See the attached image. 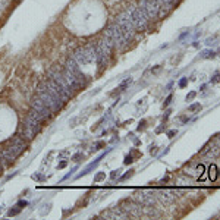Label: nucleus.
Listing matches in <instances>:
<instances>
[{
    "mask_svg": "<svg viewBox=\"0 0 220 220\" xmlns=\"http://www.w3.org/2000/svg\"><path fill=\"white\" fill-rule=\"evenodd\" d=\"M47 78L54 82V85L57 87V89H59L62 98L65 100V103H66L69 98L73 97L75 91H73V88L71 87V84L68 82L66 76H65L63 66H59V65H53V66H50V69L47 71Z\"/></svg>",
    "mask_w": 220,
    "mask_h": 220,
    "instance_id": "f257e3e1",
    "label": "nucleus"
},
{
    "mask_svg": "<svg viewBox=\"0 0 220 220\" xmlns=\"http://www.w3.org/2000/svg\"><path fill=\"white\" fill-rule=\"evenodd\" d=\"M63 72H65V76H66L68 82L71 84V87L73 88L75 93L87 87L88 79H87V76L82 73L79 65L75 62L73 57H69L66 60V63H65V66H63Z\"/></svg>",
    "mask_w": 220,
    "mask_h": 220,
    "instance_id": "f03ea898",
    "label": "nucleus"
},
{
    "mask_svg": "<svg viewBox=\"0 0 220 220\" xmlns=\"http://www.w3.org/2000/svg\"><path fill=\"white\" fill-rule=\"evenodd\" d=\"M112 51H113V44L109 38L103 37L98 41H96V62H97L100 73L107 68Z\"/></svg>",
    "mask_w": 220,
    "mask_h": 220,
    "instance_id": "7ed1b4c3",
    "label": "nucleus"
},
{
    "mask_svg": "<svg viewBox=\"0 0 220 220\" xmlns=\"http://www.w3.org/2000/svg\"><path fill=\"white\" fill-rule=\"evenodd\" d=\"M72 57L75 59V62L78 65H84V63H91L96 60V43H88L84 47H78Z\"/></svg>",
    "mask_w": 220,
    "mask_h": 220,
    "instance_id": "20e7f679",
    "label": "nucleus"
},
{
    "mask_svg": "<svg viewBox=\"0 0 220 220\" xmlns=\"http://www.w3.org/2000/svg\"><path fill=\"white\" fill-rule=\"evenodd\" d=\"M40 129H41V122L40 120H37L35 118H32V116L27 114V118H25L21 123V129H19V132L27 138V139H32L38 132H40Z\"/></svg>",
    "mask_w": 220,
    "mask_h": 220,
    "instance_id": "39448f33",
    "label": "nucleus"
},
{
    "mask_svg": "<svg viewBox=\"0 0 220 220\" xmlns=\"http://www.w3.org/2000/svg\"><path fill=\"white\" fill-rule=\"evenodd\" d=\"M128 12H129V16H131V21H132L135 31H145L148 28L150 19L145 16V13L141 10L139 6H131L128 9Z\"/></svg>",
    "mask_w": 220,
    "mask_h": 220,
    "instance_id": "423d86ee",
    "label": "nucleus"
},
{
    "mask_svg": "<svg viewBox=\"0 0 220 220\" xmlns=\"http://www.w3.org/2000/svg\"><path fill=\"white\" fill-rule=\"evenodd\" d=\"M37 96L44 101V104H46L51 112H53V113H54V112H59V110L63 107V103L57 101V100H56L53 96H51L41 84H38V87H37Z\"/></svg>",
    "mask_w": 220,
    "mask_h": 220,
    "instance_id": "0eeeda50",
    "label": "nucleus"
},
{
    "mask_svg": "<svg viewBox=\"0 0 220 220\" xmlns=\"http://www.w3.org/2000/svg\"><path fill=\"white\" fill-rule=\"evenodd\" d=\"M118 205L125 211L128 217H139L142 214V205L135 200H123Z\"/></svg>",
    "mask_w": 220,
    "mask_h": 220,
    "instance_id": "6e6552de",
    "label": "nucleus"
},
{
    "mask_svg": "<svg viewBox=\"0 0 220 220\" xmlns=\"http://www.w3.org/2000/svg\"><path fill=\"white\" fill-rule=\"evenodd\" d=\"M141 10L145 13V16L150 19V21H154V19H159V6L156 5L154 0H139V5Z\"/></svg>",
    "mask_w": 220,
    "mask_h": 220,
    "instance_id": "1a4fd4ad",
    "label": "nucleus"
},
{
    "mask_svg": "<svg viewBox=\"0 0 220 220\" xmlns=\"http://www.w3.org/2000/svg\"><path fill=\"white\" fill-rule=\"evenodd\" d=\"M132 200H135L141 205H153V204L157 203V200H156V197H154L153 191L147 192V191H142V189H137L132 194Z\"/></svg>",
    "mask_w": 220,
    "mask_h": 220,
    "instance_id": "9d476101",
    "label": "nucleus"
},
{
    "mask_svg": "<svg viewBox=\"0 0 220 220\" xmlns=\"http://www.w3.org/2000/svg\"><path fill=\"white\" fill-rule=\"evenodd\" d=\"M30 104H31V107L32 109H35L38 113H40L41 116H43V118L47 120V119H50L51 118V116H53V112H51L46 104H44V101L40 98V97H38L37 94L31 98V101H30Z\"/></svg>",
    "mask_w": 220,
    "mask_h": 220,
    "instance_id": "9b49d317",
    "label": "nucleus"
},
{
    "mask_svg": "<svg viewBox=\"0 0 220 220\" xmlns=\"http://www.w3.org/2000/svg\"><path fill=\"white\" fill-rule=\"evenodd\" d=\"M209 178L211 180L217 179V167H216V164H210V167H209Z\"/></svg>",
    "mask_w": 220,
    "mask_h": 220,
    "instance_id": "f8f14e48",
    "label": "nucleus"
},
{
    "mask_svg": "<svg viewBox=\"0 0 220 220\" xmlns=\"http://www.w3.org/2000/svg\"><path fill=\"white\" fill-rule=\"evenodd\" d=\"M188 110H189V112H195V110H201V104H200V103H194V104H191V106L188 107Z\"/></svg>",
    "mask_w": 220,
    "mask_h": 220,
    "instance_id": "ddd939ff",
    "label": "nucleus"
},
{
    "mask_svg": "<svg viewBox=\"0 0 220 220\" xmlns=\"http://www.w3.org/2000/svg\"><path fill=\"white\" fill-rule=\"evenodd\" d=\"M211 142L214 145H217V147H220V134H216L214 137H213V139H211Z\"/></svg>",
    "mask_w": 220,
    "mask_h": 220,
    "instance_id": "4468645a",
    "label": "nucleus"
},
{
    "mask_svg": "<svg viewBox=\"0 0 220 220\" xmlns=\"http://www.w3.org/2000/svg\"><path fill=\"white\" fill-rule=\"evenodd\" d=\"M214 51H209V50H205V51H203V57H214Z\"/></svg>",
    "mask_w": 220,
    "mask_h": 220,
    "instance_id": "2eb2a0df",
    "label": "nucleus"
},
{
    "mask_svg": "<svg viewBox=\"0 0 220 220\" xmlns=\"http://www.w3.org/2000/svg\"><path fill=\"white\" fill-rule=\"evenodd\" d=\"M219 81H220V73H216L211 78V82H219Z\"/></svg>",
    "mask_w": 220,
    "mask_h": 220,
    "instance_id": "dca6fc26",
    "label": "nucleus"
},
{
    "mask_svg": "<svg viewBox=\"0 0 220 220\" xmlns=\"http://www.w3.org/2000/svg\"><path fill=\"white\" fill-rule=\"evenodd\" d=\"M186 82H188V78H182V79H180V82H179V87H185Z\"/></svg>",
    "mask_w": 220,
    "mask_h": 220,
    "instance_id": "f3484780",
    "label": "nucleus"
},
{
    "mask_svg": "<svg viewBox=\"0 0 220 220\" xmlns=\"http://www.w3.org/2000/svg\"><path fill=\"white\" fill-rule=\"evenodd\" d=\"M194 97H195V93H194V91H192V93H189V94L186 96V100H192Z\"/></svg>",
    "mask_w": 220,
    "mask_h": 220,
    "instance_id": "a211bd4d",
    "label": "nucleus"
},
{
    "mask_svg": "<svg viewBox=\"0 0 220 220\" xmlns=\"http://www.w3.org/2000/svg\"><path fill=\"white\" fill-rule=\"evenodd\" d=\"M125 163H126V164H129V163H132V157H131V156H128V157L125 159Z\"/></svg>",
    "mask_w": 220,
    "mask_h": 220,
    "instance_id": "6ab92c4d",
    "label": "nucleus"
},
{
    "mask_svg": "<svg viewBox=\"0 0 220 220\" xmlns=\"http://www.w3.org/2000/svg\"><path fill=\"white\" fill-rule=\"evenodd\" d=\"M170 100H172V96H169L166 98V101H164V106H169V103H170Z\"/></svg>",
    "mask_w": 220,
    "mask_h": 220,
    "instance_id": "aec40b11",
    "label": "nucleus"
},
{
    "mask_svg": "<svg viewBox=\"0 0 220 220\" xmlns=\"http://www.w3.org/2000/svg\"><path fill=\"white\" fill-rule=\"evenodd\" d=\"M132 172H134V170H129V173L123 175V176H122V179H126V178H129V176H131V175H132Z\"/></svg>",
    "mask_w": 220,
    "mask_h": 220,
    "instance_id": "412c9836",
    "label": "nucleus"
},
{
    "mask_svg": "<svg viewBox=\"0 0 220 220\" xmlns=\"http://www.w3.org/2000/svg\"><path fill=\"white\" fill-rule=\"evenodd\" d=\"M101 178H104V173H100V175H98V176H97V178H96V179H97V180H98V179H101Z\"/></svg>",
    "mask_w": 220,
    "mask_h": 220,
    "instance_id": "4be33fe9",
    "label": "nucleus"
},
{
    "mask_svg": "<svg viewBox=\"0 0 220 220\" xmlns=\"http://www.w3.org/2000/svg\"><path fill=\"white\" fill-rule=\"evenodd\" d=\"M175 134H176V132H175V131H170V132H169V134H167V135H169V137H173V135H175Z\"/></svg>",
    "mask_w": 220,
    "mask_h": 220,
    "instance_id": "5701e85b",
    "label": "nucleus"
},
{
    "mask_svg": "<svg viewBox=\"0 0 220 220\" xmlns=\"http://www.w3.org/2000/svg\"><path fill=\"white\" fill-rule=\"evenodd\" d=\"M0 173H2V172H0Z\"/></svg>",
    "mask_w": 220,
    "mask_h": 220,
    "instance_id": "b1692460",
    "label": "nucleus"
}]
</instances>
